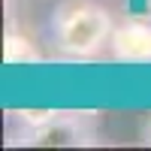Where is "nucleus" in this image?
<instances>
[{
	"instance_id": "nucleus-1",
	"label": "nucleus",
	"mask_w": 151,
	"mask_h": 151,
	"mask_svg": "<svg viewBox=\"0 0 151 151\" xmlns=\"http://www.w3.org/2000/svg\"><path fill=\"white\" fill-rule=\"evenodd\" d=\"M112 30H115L112 12L94 0H64L52 12L55 48L73 60L94 58L112 40Z\"/></svg>"
},
{
	"instance_id": "nucleus-2",
	"label": "nucleus",
	"mask_w": 151,
	"mask_h": 151,
	"mask_svg": "<svg viewBox=\"0 0 151 151\" xmlns=\"http://www.w3.org/2000/svg\"><path fill=\"white\" fill-rule=\"evenodd\" d=\"M12 145L33 148H88L97 145V112H64L58 109L40 127L18 130L9 139Z\"/></svg>"
},
{
	"instance_id": "nucleus-3",
	"label": "nucleus",
	"mask_w": 151,
	"mask_h": 151,
	"mask_svg": "<svg viewBox=\"0 0 151 151\" xmlns=\"http://www.w3.org/2000/svg\"><path fill=\"white\" fill-rule=\"evenodd\" d=\"M112 58L121 64H151V21L127 18L112 30Z\"/></svg>"
},
{
	"instance_id": "nucleus-4",
	"label": "nucleus",
	"mask_w": 151,
	"mask_h": 151,
	"mask_svg": "<svg viewBox=\"0 0 151 151\" xmlns=\"http://www.w3.org/2000/svg\"><path fill=\"white\" fill-rule=\"evenodd\" d=\"M3 60L6 64H30V60H40V52L30 40H24L18 33H6L3 40Z\"/></svg>"
},
{
	"instance_id": "nucleus-5",
	"label": "nucleus",
	"mask_w": 151,
	"mask_h": 151,
	"mask_svg": "<svg viewBox=\"0 0 151 151\" xmlns=\"http://www.w3.org/2000/svg\"><path fill=\"white\" fill-rule=\"evenodd\" d=\"M142 142H145V145H151V118L145 121V127H142Z\"/></svg>"
}]
</instances>
